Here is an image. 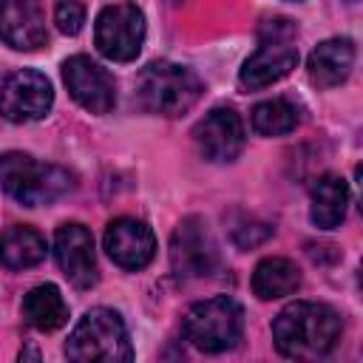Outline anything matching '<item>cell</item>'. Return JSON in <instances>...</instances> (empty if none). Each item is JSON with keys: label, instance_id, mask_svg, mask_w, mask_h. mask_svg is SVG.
<instances>
[{"label": "cell", "instance_id": "15", "mask_svg": "<svg viewBox=\"0 0 363 363\" xmlns=\"http://www.w3.org/2000/svg\"><path fill=\"white\" fill-rule=\"evenodd\" d=\"M352 65H354V45L346 37L323 40L306 60L309 79L318 88H335L346 82V77L352 74Z\"/></svg>", "mask_w": 363, "mask_h": 363}, {"label": "cell", "instance_id": "14", "mask_svg": "<svg viewBox=\"0 0 363 363\" xmlns=\"http://www.w3.org/2000/svg\"><path fill=\"white\" fill-rule=\"evenodd\" d=\"M295 65H298V48L292 45V40H261L255 54H250L247 62L241 65L238 79L247 91H261L284 79Z\"/></svg>", "mask_w": 363, "mask_h": 363}, {"label": "cell", "instance_id": "3", "mask_svg": "<svg viewBox=\"0 0 363 363\" xmlns=\"http://www.w3.org/2000/svg\"><path fill=\"white\" fill-rule=\"evenodd\" d=\"M65 357L74 363H128L133 346L119 312L108 306L88 309L68 335Z\"/></svg>", "mask_w": 363, "mask_h": 363}, {"label": "cell", "instance_id": "11", "mask_svg": "<svg viewBox=\"0 0 363 363\" xmlns=\"http://www.w3.org/2000/svg\"><path fill=\"white\" fill-rule=\"evenodd\" d=\"M193 142L207 162H233L244 150V122L233 108H213L193 128Z\"/></svg>", "mask_w": 363, "mask_h": 363}, {"label": "cell", "instance_id": "10", "mask_svg": "<svg viewBox=\"0 0 363 363\" xmlns=\"http://www.w3.org/2000/svg\"><path fill=\"white\" fill-rule=\"evenodd\" d=\"M54 258L62 275L77 289H91L99 278L96 255H94V235L79 221H65L54 233Z\"/></svg>", "mask_w": 363, "mask_h": 363}, {"label": "cell", "instance_id": "13", "mask_svg": "<svg viewBox=\"0 0 363 363\" xmlns=\"http://www.w3.org/2000/svg\"><path fill=\"white\" fill-rule=\"evenodd\" d=\"M0 40L17 51L45 45V9L43 0H0Z\"/></svg>", "mask_w": 363, "mask_h": 363}, {"label": "cell", "instance_id": "1", "mask_svg": "<svg viewBox=\"0 0 363 363\" xmlns=\"http://www.w3.org/2000/svg\"><path fill=\"white\" fill-rule=\"evenodd\" d=\"M340 315L315 301H295L272 320V340L284 357L315 360L335 349L340 337Z\"/></svg>", "mask_w": 363, "mask_h": 363}, {"label": "cell", "instance_id": "22", "mask_svg": "<svg viewBox=\"0 0 363 363\" xmlns=\"http://www.w3.org/2000/svg\"><path fill=\"white\" fill-rule=\"evenodd\" d=\"M54 23L62 34H79L82 23H85V6L79 0H60L54 6Z\"/></svg>", "mask_w": 363, "mask_h": 363}, {"label": "cell", "instance_id": "8", "mask_svg": "<svg viewBox=\"0 0 363 363\" xmlns=\"http://www.w3.org/2000/svg\"><path fill=\"white\" fill-rule=\"evenodd\" d=\"M54 105V91L45 74L20 68L0 85V113L9 122H37Z\"/></svg>", "mask_w": 363, "mask_h": 363}, {"label": "cell", "instance_id": "24", "mask_svg": "<svg viewBox=\"0 0 363 363\" xmlns=\"http://www.w3.org/2000/svg\"><path fill=\"white\" fill-rule=\"evenodd\" d=\"M292 3H295V0H292Z\"/></svg>", "mask_w": 363, "mask_h": 363}, {"label": "cell", "instance_id": "23", "mask_svg": "<svg viewBox=\"0 0 363 363\" xmlns=\"http://www.w3.org/2000/svg\"><path fill=\"white\" fill-rule=\"evenodd\" d=\"M349 3H354V0H349Z\"/></svg>", "mask_w": 363, "mask_h": 363}, {"label": "cell", "instance_id": "4", "mask_svg": "<svg viewBox=\"0 0 363 363\" xmlns=\"http://www.w3.org/2000/svg\"><path fill=\"white\" fill-rule=\"evenodd\" d=\"M201 79L187 65L156 60L142 68L136 79V99L145 111L159 116H182L201 99Z\"/></svg>", "mask_w": 363, "mask_h": 363}, {"label": "cell", "instance_id": "12", "mask_svg": "<svg viewBox=\"0 0 363 363\" xmlns=\"http://www.w3.org/2000/svg\"><path fill=\"white\" fill-rule=\"evenodd\" d=\"M105 252L122 269H142L156 255V235L139 218H113L105 227Z\"/></svg>", "mask_w": 363, "mask_h": 363}, {"label": "cell", "instance_id": "9", "mask_svg": "<svg viewBox=\"0 0 363 363\" xmlns=\"http://www.w3.org/2000/svg\"><path fill=\"white\" fill-rule=\"evenodd\" d=\"M62 79H65V88L74 96V102L91 113H108L116 105L113 77L85 54L68 57L62 62Z\"/></svg>", "mask_w": 363, "mask_h": 363}, {"label": "cell", "instance_id": "2", "mask_svg": "<svg viewBox=\"0 0 363 363\" xmlns=\"http://www.w3.org/2000/svg\"><path fill=\"white\" fill-rule=\"evenodd\" d=\"M74 176L60 164L37 162L28 153L9 150L0 156V187L23 207L54 204L74 190Z\"/></svg>", "mask_w": 363, "mask_h": 363}, {"label": "cell", "instance_id": "5", "mask_svg": "<svg viewBox=\"0 0 363 363\" xmlns=\"http://www.w3.org/2000/svg\"><path fill=\"white\" fill-rule=\"evenodd\" d=\"M184 337L207 352V354H218L233 349L241 335H244V309L238 301L227 298V295H216L207 301H199L190 306V312L184 315Z\"/></svg>", "mask_w": 363, "mask_h": 363}, {"label": "cell", "instance_id": "6", "mask_svg": "<svg viewBox=\"0 0 363 363\" xmlns=\"http://www.w3.org/2000/svg\"><path fill=\"white\" fill-rule=\"evenodd\" d=\"M96 51L111 62H130L145 43V14L136 3H111L96 14L94 26Z\"/></svg>", "mask_w": 363, "mask_h": 363}, {"label": "cell", "instance_id": "17", "mask_svg": "<svg viewBox=\"0 0 363 363\" xmlns=\"http://www.w3.org/2000/svg\"><path fill=\"white\" fill-rule=\"evenodd\" d=\"M45 258V238L26 224L0 233V264L9 269H28Z\"/></svg>", "mask_w": 363, "mask_h": 363}, {"label": "cell", "instance_id": "7", "mask_svg": "<svg viewBox=\"0 0 363 363\" xmlns=\"http://www.w3.org/2000/svg\"><path fill=\"white\" fill-rule=\"evenodd\" d=\"M170 267L176 278H207L218 267V247L204 218L187 216L170 235Z\"/></svg>", "mask_w": 363, "mask_h": 363}, {"label": "cell", "instance_id": "20", "mask_svg": "<svg viewBox=\"0 0 363 363\" xmlns=\"http://www.w3.org/2000/svg\"><path fill=\"white\" fill-rule=\"evenodd\" d=\"M301 116H298V108L289 102V99H267V102H258L252 108V128L255 133L261 136H284V133H292L298 128Z\"/></svg>", "mask_w": 363, "mask_h": 363}, {"label": "cell", "instance_id": "19", "mask_svg": "<svg viewBox=\"0 0 363 363\" xmlns=\"http://www.w3.org/2000/svg\"><path fill=\"white\" fill-rule=\"evenodd\" d=\"M23 318L40 332H54L68 320V306L54 284H40L23 298Z\"/></svg>", "mask_w": 363, "mask_h": 363}, {"label": "cell", "instance_id": "18", "mask_svg": "<svg viewBox=\"0 0 363 363\" xmlns=\"http://www.w3.org/2000/svg\"><path fill=\"white\" fill-rule=\"evenodd\" d=\"M301 286V269L295 267V261L289 258H264L255 272H252V292L261 301H275V298H286Z\"/></svg>", "mask_w": 363, "mask_h": 363}, {"label": "cell", "instance_id": "21", "mask_svg": "<svg viewBox=\"0 0 363 363\" xmlns=\"http://www.w3.org/2000/svg\"><path fill=\"white\" fill-rule=\"evenodd\" d=\"M230 235H233V241H235L238 247L250 250V247H255V244L267 241V238L272 235V227H269V224H264V221H258L255 216L241 213V216H238V221L230 227Z\"/></svg>", "mask_w": 363, "mask_h": 363}, {"label": "cell", "instance_id": "16", "mask_svg": "<svg viewBox=\"0 0 363 363\" xmlns=\"http://www.w3.org/2000/svg\"><path fill=\"white\" fill-rule=\"evenodd\" d=\"M349 207V187L340 176L326 173L312 184L309 193V218L320 230H335L346 218Z\"/></svg>", "mask_w": 363, "mask_h": 363}]
</instances>
